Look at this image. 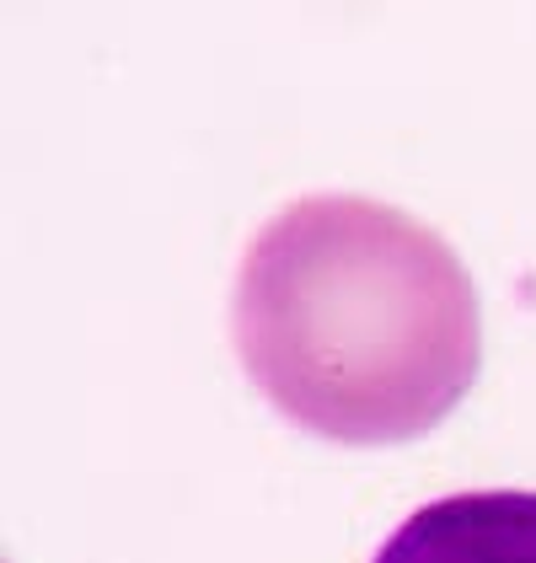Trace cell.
I'll list each match as a JSON object with an SVG mask.
<instances>
[{"instance_id": "1", "label": "cell", "mask_w": 536, "mask_h": 563, "mask_svg": "<svg viewBox=\"0 0 536 563\" xmlns=\"http://www.w3.org/2000/svg\"><path fill=\"white\" fill-rule=\"evenodd\" d=\"M231 339L290 424L344 445H398L472 391L483 311L440 231L381 199L312 194L247 242Z\"/></svg>"}, {"instance_id": "2", "label": "cell", "mask_w": 536, "mask_h": 563, "mask_svg": "<svg viewBox=\"0 0 536 563\" xmlns=\"http://www.w3.org/2000/svg\"><path fill=\"white\" fill-rule=\"evenodd\" d=\"M376 563H536L532 488L446 494L402 520Z\"/></svg>"}]
</instances>
